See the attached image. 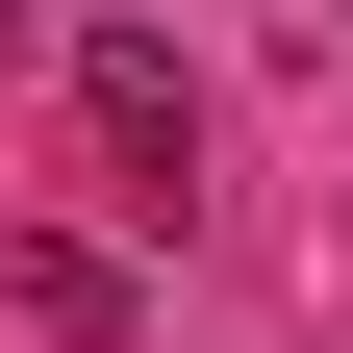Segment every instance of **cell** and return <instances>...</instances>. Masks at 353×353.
<instances>
[{"instance_id":"1","label":"cell","mask_w":353,"mask_h":353,"mask_svg":"<svg viewBox=\"0 0 353 353\" xmlns=\"http://www.w3.org/2000/svg\"><path fill=\"white\" fill-rule=\"evenodd\" d=\"M76 152H101V202H152L202 176V76H176V26H76Z\"/></svg>"},{"instance_id":"2","label":"cell","mask_w":353,"mask_h":353,"mask_svg":"<svg viewBox=\"0 0 353 353\" xmlns=\"http://www.w3.org/2000/svg\"><path fill=\"white\" fill-rule=\"evenodd\" d=\"M0 303H26V328H76V353H126V252H76V228L0 252Z\"/></svg>"},{"instance_id":"3","label":"cell","mask_w":353,"mask_h":353,"mask_svg":"<svg viewBox=\"0 0 353 353\" xmlns=\"http://www.w3.org/2000/svg\"><path fill=\"white\" fill-rule=\"evenodd\" d=\"M26 51H51V26H26V0H0V76H26Z\"/></svg>"}]
</instances>
